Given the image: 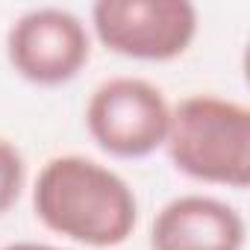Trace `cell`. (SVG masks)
<instances>
[{
    "mask_svg": "<svg viewBox=\"0 0 250 250\" xmlns=\"http://www.w3.org/2000/svg\"><path fill=\"white\" fill-rule=\"evenodd\" d=\"M100 44L118 56L171 62L197 36V9L188 0H100L91 9Z\"/></svg>",
    "mask_w": 250,
    "mask_h": 250,
    "instance_id": "3",
    "label": "cell"
},
{
    "mask_svg": "<svg viewBox=\"0 0 250 250\" xmlns=\"http://www.w3.org/2000/svg\"><path fill=\"white\" fill-rule=\"evenodd\" d=\"M9 65L36 85L71 83L91 56V39L85 24L56 6L33 9L21 15L6 36Z\"/></svg>",
    "mask_w": 250,
    "mask_h": 250,
    "instance_id": "5",
    "label": "cell"
},
{
    "mask_svg": "<svg viewBox=\"0 0 250 250\" xmlns=\"http://www.w3.org/2000/svg\"><path fill=\"white\" fill-rule=\"evenodd\" d=\"M36 218L85 247H118L139 221V203L127 180L85 156L50 159L33 188Z\"/></svg>",
    "mask_w": 250,
    "mask_h": 250,
    "instance_id": "1",
    "label": "cell"
},
{
    "mask_svg": "<svg viewBox=\"0 0 250 250\" xmlns=\"http://www.w3.org/2000/svg\"><path fill=\"white\" fill-rule=\"evenodd\" d=\"M3 250H62V247H50V244H36V241H18V244H9Z\"/></svg>",
    "mask_w": 250,
    "mask_h": 250,
    "instance_id": "8",
    "label": "cell"
},
{
    "mask_svg": "<svg viewBox=\"0 0 250 250\" xmlns=\"http://www.w3.org/2000/svg\"><path fill=\"white\" fill-rule=\"evenodd\" d=\"M171 106L165 94L139 77H115L94 88L85 127L100 150L118 159H142L165 145Z\"/></svg>",
    "mask_w": 250,
    "mask_h": 250,
    "instance_id": "4",
    "label": "cell"
},
{
    "mask_svg": "<svg viewBox=\"0 0 250 250\" xmlns=\"http://www.w3.org/2000/svg\"><path fill=\"white\" fill-rule=\"evenodd\" d=\"M168 156L191 180L247 188L250 183V109L215 94L183 97L171 109Z\"/></svg>",
    "mask_w": 250,
    "mask_h": 250,
    "instance_id": "2",
    "label": "cell"
},
{
    "mask_svg": "<svg viewBox=\"0 0 250 250\" xmlns=\"http://www.w3.org/2000/svg\"><path fill=\"white\" fill-rule=\"evenodd\" d=\"M244 218L224 200L186 194L165 203L150 227V250H241Z\"/></svg>",
    "mask_w": 250,
    "mask_h": 250,
    "instance_id": "6",
    "label": "cell"
},
{
    "mask_svg": "<svg viewBox=\"0 0 250 250\" xmlns=\"http://www.w3.org/2000/svg\"><path fill=\"white\" fill-rule=\"evenodd\" d=\"M24 188V159L15 145L0 139V215L9 212Z\"/></svg>",
    "mask_w": 250,
    "mask_h": 250,
    "instance_id": "7",
    "label": "cell"
}]
</instances>
